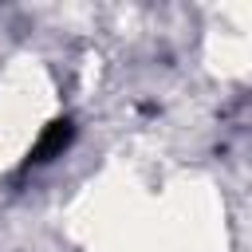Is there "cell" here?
Returning a JSON list of instances; mask_svg holds the SVG:
<instances>
[{
  "instance_id": "6da1fadb",
  "label": "cell",
  "mask_w": 252,
  "mask_h": 252,
  "mask_svg": "<svg viewBox=\"0 0 252 252\" xmlns=\"http://www.w3.org/2000/svg\"><path fill=\"white\" fill-rule=\"evenodd\" d=\"M51 94L35 67H12L0 79V169L20 161L47 130Z\"/></svg>"
}]
</instances>
